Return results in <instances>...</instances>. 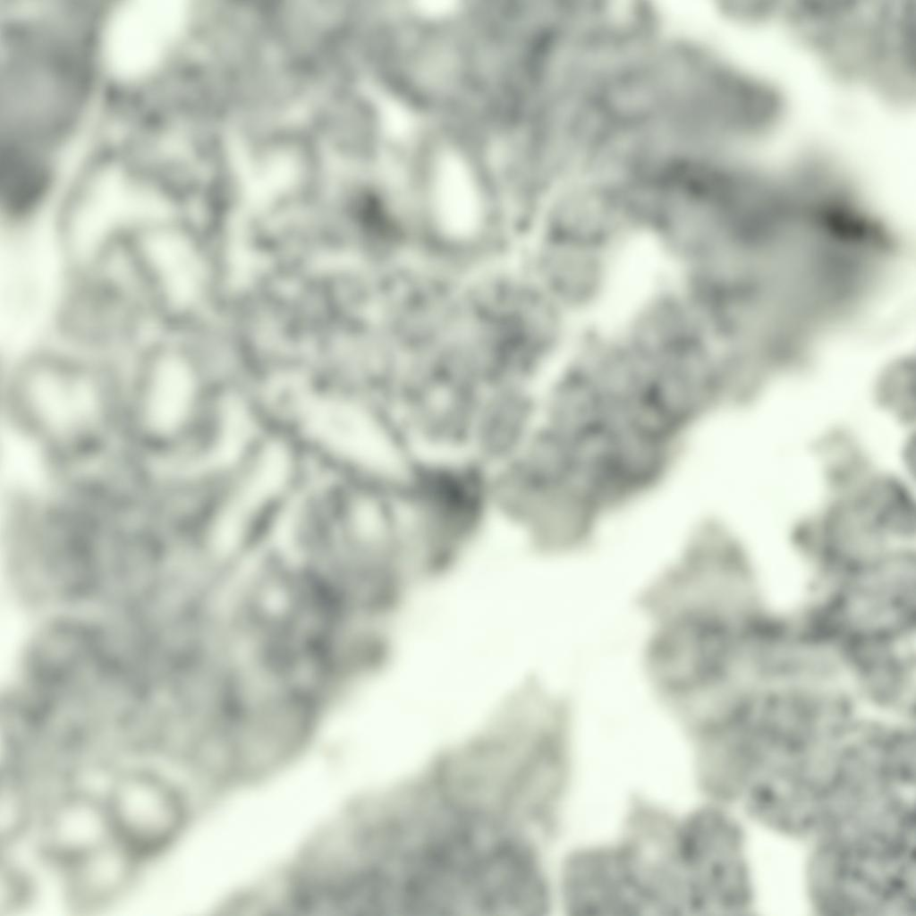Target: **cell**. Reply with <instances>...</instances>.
Wrapping results in <instances>:
<instances>
[{
    "label": "cell",
    "mask_w": 916,
    "mask_h": 916,
    "mask_svg": "<svg viewBox=\"0 0 916 916\" xmlns=\"http://www.w3.org/2000/svg\"><path fill=\"white\" fill-rule=\"evenodd\" d=\"M184 10L178 0H131L117 8L105 36L113 71L134 77L151 69L177 36Z\"/></svg>",
    "instance_id": "8fae6325"
},
{
    "label": "cell",
    "mask_w": 916,
    "mask_h": 916,
    "mask_svg": "<svg viewBox=\"0 0 916 916\" xmlns=\"http://www.w3.org/2000/svg\"><path fill=\"white\" fill-rule=\"evenodd\" d=\"M67 276L55 309L60 346L114 361V355L128 349L135 352L152 336L145 332L157 320L121 255Z\"/></svg>",
    "instance_id": "277c9868"
},
{
    "label": "cell",
    "mask_w": 916,
    "mask_h": 916,
    "mask_svg": "<svg viewBox=\"0 0 916 916\" xmlns=\"http://www.w3.org/2000/svg\"><path fill=\"white\" fill-rule=\"evenodd\" d=\"M808 883L823 914L914 915L915 815L887 814L819 838Z\"/></svg>",
    "instance_id": "7a4b0ae2"
},
{
    "label": "cell",
    "mask_w": 916,
    "mask_h": 916,
    "mask_svg": "<svg viewBox=\"0 0 916 916\" xmlns=\"http://www.w3.org/2000/svg\"><path fill=\"white\" fill-rule=\"evenodd\" d=\"M622 253L535 234L531 278L580 326L593 322L617 287Z\"/></svg>",
    "instance_id": "8992f818"
},
{
    "label": "cell",
    "mask_w": 916,
    "mask_h": 916,
    "mask_svg": "<svg viewBox=\"0 0 916 916\" xmlns=\"http://www.w3.org/2000/svg\"><path fill=\"white\" fill-rule=\"evenodd\" d=\"M142 861L116 837L86 853L63 869L68 904L83 912L113 904L132 886Z\"/></svg>",
    "instance_id": "5bb4252c"
},
{
    "label": "cell",
    "mask_w": 916,
    "mask_h": 916,
    "mask_svg": "<svg viewBox=\"0 0 916 916\" xmlns=\"http://www.w3.org/2000/svg\"><path fill=\"white\" fill-rule=\"evenodd\" d=\"M309 408L306 426L327 450L369 471L386 465L383 429L366 410L343 399L319 401Z\"/></svg>",
    "instance_id": "4fadbf2b"
},
{
    "label": "cell",
    "mask_w": 916,
    "mask_h": 916,
    "mask_svg": "<svg viewBox=\"0 0 916 916\" xmlns=\"http://www.w3.org/2000/svg\"><path fill=\"white\" fill-rule=\"evenodd\" d=\"M207 414L195 369L162 329L123 370V439L151 458L180 459L199 445Z\"/></svg>",
    "instance_id": "3957f363"
},
{
    "label": "cell",
    "mask_w": 916,
    "mask_h": 916,
    "mask_svg": "<svg viewBox=\"0 0 916 916\" xmlns=\"http://www.w3.org/2000/svg\"><path fill=\"white\" fill-rule=\"evenodd\" d=\"M614 327L652 366L693 345L711 344L702 305L672 273L640 289Z\"/></svg>",
    "instance_id": "ba28073f"
},
{
    "label": "cell",
    "mask_w": 916,
    "mask_h": 916,
    "mask_svg": "<svg viewBox=\"0 0 916 916\" xmlns=\"http://www.w3.org/2000/svg\"><path fill=\"white\" fill-rule=\"evenodd\" d=\"M2 408L50 462H89L123 439V370L60 346L34 350L7 371Z\"/></svg>",
    "instance_id": "6da1fadb"
},
{
    "label": "cell",
    "mask_w": 916,
    "mask_h": 916,
    "mask_svg": "<svg viewBox=\"0 0 916 916\" xmlns=\"http://www.w3.org/2000/svg\"><path fill=\"white\" fill-rule=\"evenodd\" d=\"M534 230L621 253L641 239L625 191L618 187L581 186L556 193L539 208Z\"/></svg>",
    "instance_id": "30bf717a"
},
{
    "label": "cell",
    "mask_w": 916,
    "mask_h": 916,
    "mask_svg": "<svg viewBox=\"0 0 916 916\" xmlns=\"http://www.w3.org/2000/svg\"><path fill=\"white\" fill-rule=\"evenodd\" d=\"M288 471L285 454L279 447H270L236 488L225 508L216 515L214 536L219 544H231L247 523L278 493Z\"/></svg>",
    "instance_id": "9a60e30c"
},
{
    "label": "cell",
    "mask_w": 916,
    "mask_h": 916,
    "mask_svg": "<svg viewBox=\"0 0 916 916\" xmlns=\"http://www.w3.org/2000/svg\"><path fill=\"white\" fill-rule=\"evenodd\" d=\"M563 889L572 915H658L647 869L632 846L575 852L565 863Z\"/></svg>",
    "instance_id": "52a82bcc"
},
{
    "label": "cell",
    "mask_w": 916,
    "mask_h": 916,
    "mask_svg": "<svg viewBox=\"0 0 916 916\" xmlns=\"http://www.w3.org/2000/svg\"><path fill=\"white\" fill-rule=\"evenodd\" d=\"M104 797L115 837L142 861L165 851L184 827L187 810L182 793L154 769L122 771Z\"/></svg>",
    "instance_id": "9c48e42d"
},
{
    "label": "cell",
    "mask_w": 916,
    "mask_h": 916,
    "mask_svg": "<svg viewBox=\"0 0 916 916\" xmlns=\"http://www.w3.org/2000/svg\"><path fill=\"white\" fill-rule=\"evenodd\" d=\"M114 837L104 795L81 790L59 797L40 828L43 852L63 869Z\"/></svg>",
    "instance_id": "7c38bea8"
},
{
    "label": "cell",
    "mask_w": 916,
    "mask_h": 916,
    "mask_svg": "<svg viewBox=\"0 0 916 916\" xmlns=\"http://www.w3.org/2000/svg\"><path fill=\"white\" fill-rule=\"evenodd\" d=\"M27 875L20 868L13 866L7 861L6 867H2L0 885V909L7 912L18 909L22 906L30 895V885Z\"/></svg>",
    "instance_id": "2e32d148"
},
{
    "label": "cell",
    "mask_w": 916,
    "mask_h": 916,
    "mask_svg": "<svg viewBox=\"0 0 916 916\" xmlns=\"http://www.w3.org/2000/svg\"><path fill=\"white\" fill-rule=\"evenodd\" d=\"M672 835L671 866L683 914H739L751 908L745 840L733 818L704 808Z\"/></svg>",
    "instance_id": "5b68a950"
}]
</instances>
